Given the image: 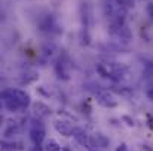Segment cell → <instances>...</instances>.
I'll use <instances>...</instances> for the list:
<instances>
[{"label":"cell","mask_w":153,"mask_h":151,"mask_svg":"<svg viewBox=\"0 0 153 151\" xmlns=\"http://www.w3.org/2000/svg\"><path fill=\"white\" fill-rule=\"evenodd\" d=\"M30 139L33 141L34 145H42V142L45 141V129L43 124L37 120L31 122V129H30Z\"/></svg>","instance_id":"obj_1"},{"label":"cell","mask_w":153,"mask_h":151,"mask_svg":"<svg viewBox=\"0 0 153 151\" xmlns=\"http://www.w3.org/2000/svg\"><path fill=\"white\" fill-rule=\"evenodd\" d=\"M55 129H56V132L61 133L62 136H71L74 127H73L70 123L64 122V120H56V122H55Z\"/></svg>","instance_id":"obj_2"},{"label":"cell","mask_w":153,"mask_h":151,"mask_svg":"<svg viewBox=\"0 0 153 151\" xmlns=\"http://www.w3.org/2000/svg\"><path fill=\"white\" fill-rule=\"evenodd\" d=\"M97 101L101 104L102 107H116L117 101L114 99V96L108 92H98L97 95Z\"/></svg>","instance_id":"obj_3"},{"label":"cell","mask_w":153,"mask_h":151,"mask_svg":"<svg viewBox=\"0 0 153 151\" xmlns=\"http://www.w3.org/2000/svg\"><path fill=\"white\" fill-rule=\"evenodd\" d=\"M73 136H74V139H76L80 145H83V147H89V138H88V133H86L83 129H80V127H74V129H73Z\"/></svg>","instance_id":"obj_4"},{"label":"cell","mask_w":153,"mask_h":151,"mask_svg":"<svg viewBox=\"0 0 153 151\" xmlns=\"http://www.w3.org/2000/svg\"><path fill=\"white\" fill-rule=\"evenodd\" d=\"M33 108H34V111H36V114L39 116V117H46V116H49L51 114V108L46 105V104H43V102H34L33 104Z\"/></svg>","instance_id":"obj_5"},{"label":"cell","mask_w":153,"mask_h":151,"mask_svg":"<svg viewBox=\"0 0 153 151\" xmlns=\"http://www.w3.org/2000/svg\"><path fill=\"white\" fill-rule=\"evenodd\" d=\"M13 91H15V95L18 96V99L21 101L22 108H25V107H28V105H30V96H28V94H27V92L19 91V89H13Z\"/></svg>","instance_id":"obj_6"},{"label":"cell","mask_w":153,"mask_h":151,"mask_svg":"<svg viewBox=\"0 0 153 151\" xmlns=\"http://www.w3.org/2000/svg\"><path fill=\"white\" fill-rule=\"evenodd\" d=\"M19 133V127L16 126V124H9L7 127H6V130H4V138H13V136H16Z\"/></svg>","instance_id":"obj_7"},{"label":"cell","mask_w":153,"mask_h":151,"mask_svg":"<svg viewBox=\"0 0 153 151\" xmlns=\"http://www.w3.org/2000/svg\"><path fill=\"white\" fill-rule=\"evenodd\" d=\"M18 148H21V145L16 144V142H7V141L1 142V151H13L18 150Z\"/></svg>","instance_id":"obj_8"},{"label":"cell","mask_w":153,"mask_h":151,"mask_svg":"<svg viewBox=\"0 0 153 151\" xmlns=\"http://www.w3.org/2000/svg\"><path fill=\"white\" fill-rule=\"evenodd\" d=\"M45 151H61V145L53 141V139H49L46 144H45Z\"/></svg>","instance_id":"obj_9"},{"label":"cell","mask_w":153,"mask_h":151,"mask_svg":"<svg viewBox=\"0 0 153 151\" xmlns=\"http://www.w3.org/2000/svg\"><path fill=\"white\" fill-rule=\"evenodd\" d=\"M122 120H123V122H125L128 126H134V120H132L131 117H128V116H123V117H122Z\"/></svg>","instance_id":"obj_10"},{"label":"cell","mask_w":153,"mask_h":151,"mask_svg":"<svg viewBox=\"0 0 153 151\" xmlns=\"http://www.w3.org/2000/svg\"><path fill=\"white\" fill-rule=\"evenodd\" d=\"M116 151H128V148H126L125 144H122V145H119V147L116 148Z\"/></svg>","instance_id":"obj_11"},{"label":"cell","mask_w":153,"mask_h":151,"mask_svg":"<svg viewBox=\"0 0 153 151\" xmlns=\"http://www.w3.org/2000/svg\"><path fill=\"white\" fill-rule=\"evenodd\" d=\"M147 96H149V99L153 101V89H149V91H147Z\"/></svg>","instance_id":"obj_12"}]
</instances>
